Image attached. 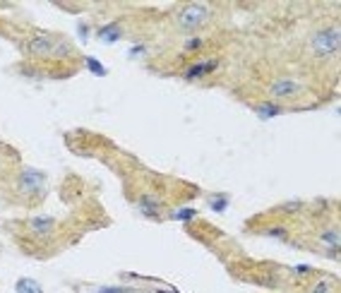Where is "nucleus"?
<instances>
[{
    "label": "nucleus",
    "mask_w": 341,
    "mask_h": 293,
    "mask_svg": "<svg viewBox=\"0 0 341 293\" xmlns=\"http://www.w3.org/2000/svg\"><path fill=\"white\" fill-rule=\"evenodd\" d=\"M96 293H132V289H127V286H104Z\"/></svg>",
    "instance_id": "obj_17"
},
{
    "label": "nucleus",
    "mask_w": 341,
    "mask_h": 293,
    "mask_svg": "<svg viewBox=\"0 0 341 293\" xmlns=\"http://www.w3.org/2000/svg\"><path fill=\"white\" fill-rule=\"evenodd\" d=\"M293 272H296V274H310L313 267L310 265H298V267H293Z\"/></svg>",
    "instance_id": "obj_20"
},
{
    "label": "nucleus",
    "mask_w": 341,
    "mask_h": 293,
    "mask_svg": "<svg viewBox=\"0 0 341 293\" xmlns=\"http://www.w3.org/2000/svg\"><path fill=\"white\" fill-rule=\"evenodd\" d=\"M217 60H205V63H195L190 70L185 72V80H197V77H205V75H209V72L217 70Z\"/></svg>",
    "instance_id": "obj_8"
},
{
    "label": "nucleus",
    "mask_w": 341,
    "mask_h": 293,
    "mask_svg": "<svg viewBox=\"0 0 341 293\" xmlns=\"http://www.w3.org/2000/svg\"><path fill=\"white\" fill-rule=\"evenodd\" d=\"M29 53H34V56H68L70 53V46L63 39H53V36H48V34H41V36H34L31 41H29Z\"/></svg>",
    "instance_id": "obj_1"
},
{
    "label": "nucleus",
    "mask_w": 341,
    "mask_h": 293,
    "mask_svg": "<svg viewBox=\"0 0 341 293\" xmlns=\"http://www.w3.org/2000/svg\"><path fill=\"white\" fill-rule=\"evenodd\" d=\"M267 236H269V238H279V240H286L288 231H286V228H281V226H276V228H269V231H267Z\"/></svg>",
    "instance_id": "obj_16"
},
{
    "label": "nucleus",
    "mask_w": 341,
    "mask_h": 293,
    "mask_svg": "<svg viewBox=\"0 0 341 293\" xmlns=\"http://www.w3.org/2000/svg\"><path fill=\"white\" fill-rule=\"evenodd\" d=\"M161 293H176V291H161Z\"/></svg>",
    "instance_id": "obj_23"
},
{
    "label": "nucleus",
    "mask_w": 341,
    "mask_h": 293,
    "mask_svg": "<svg viewBox=\"0 0 341 293\" xmlns=\"http://www.w3.org/2000/svg\"><path fill=\"white\" fill-rule=\"evenodd\" d=\"M195 216H197V209H192V207H183L171 214V219H176V221H192Z\"/></svg>",
    "instance_id": "obj_14"
},
{
    "label": "nucleus",
    "mask_w": 341,
    "mask_h": 293,
    "mask_svg": "<svg viewBox=\"0 0 341 293\" xmlns=\"http://www.w3.org/2000/svg\"><path fill=\"white\" fill-rule=\"evenodd\" d=\"M139 53H144V46H132L127 56H130V58H135V56H139Z\"/></svg>",
    "instance_id": "obj_21"
},
{
    "label": "nucleus",
    "mask_w": 341,
    "mask_h": 293,
    "mask_svg": "<svg viewBox=\"0 0 341 293\" xmlns=\"http://www.w3.org/2000/svg\"><path fill=\"white\" fill-rule=\"evenodd\" d=\"M99 39L104 43H115L118 39H120V27L115 24V22H111V24H106V27L99 29Z\"/></svg>",
    "instance_id": "obj_9"
},
{
    "label": "nucleus",
    "mask_w": 341,
    "mask_h": 293,
    "mask_svg": "<svg viewBox=\"0 0 341 293\" xmlns=\"http://www.w3.org/2000/svg\"><path fill=\"white\" fill-rule=\"evenodd\" d=\"M320 240H322L325 245H329L332 250H339V231H325V233L320 236Z\"/></svg>",
    "instance_id": "obj_15"
},
{
    "label": "nucleus",
    "mask_w": 341,
    "mask_h": 293,
    "mask_svg": "<svg viewBox=\"0 0 341 293\" xmlns=\"http://www.w3.org/2000/svg\"><path fill=\"white\" fill-rule=\"evenodd\" d=\"M14 291L17 293H43V289L39 286V281L24 277V279H19L17 284H14Z\"/></svg>",
    "instance_id": "obj_10"
},
{
    "label": "nucleus",
    "mask_w": 341,
    "mask_h": 293,
    "mask_svg": "<svg viewBox=\"0 0 341 293\" xmlns=\"http://www.w3.org/2000/svg\"><path fill=\"white\" fill-rule=\"evenodd\" d=\"M255 113H257L259 118H274V115H279L281 113V106H276V103H257L255 106Z\"/></svg>",
    "instance_id": "obj_12"
},
{
    "label": "nucleus",
    "mask_w": 341,
    "mask_h": 293,
    "mask_svg": "<svg viewBox=\"0 0 341 293\" xmlns=\"http://www.w3.org/2000/svg\"><path fill=\"white\" fill-rule=\"evenodd\" d=\"M137 207H139V211H142L147 219H156V216H159V207H161V202H159L156 197H151V195H142L139 197V202H137Z\"/></svg>",
    "instance_id": "obj_7"
},
{
    "label": "nucleus",
    "mask_w": 341,
    "mask_h": 293,
    "mask_svg": "<svg viewBox=\"0 0 341 293\" xmlns=\"http://www.w3.org/2000/svg\"><path fill=\"white\" fill-rule=\"evenodd\" d=\"M300 89V82H296V80H288V77H281V80H274L272 84H269V94H272L274 98H288V97H296Z\"/></svg>",
    "instance_id": "obj_5"
},
{
    "label": "nucleus",
    "mask_w": 341,
    "mask_h": 293,
    "mask_svg": "<svg viewBox=\"0 0 341 293\" xmlns=\"http://www.w3.org/2000/svg\"><path fill=\"white\" fill-rule=\"evenodd\" d=\"M231 204V197L226 195V193H219V195H212L209 197V207H212V211H226V207Z\"/></svg>",
    "instance_id": "obj_11"
},
{
    "label": "nucleus",
    "mask_w": 341,
    "mask_h": 293,
    "mask_svg": "<svg viewBox=\"0 0 341 293\" xmlns=\"http://www.w3.org/2000/svg\"><path fill=\"white\" fill-rule=\"evenodd\" d=\"M80 36H82V41H87V36H89V27L87 24H80Z\"/></svg>",
    "instance_id": "obj_22"
},
{
    "label": "nucleus",
    "mask_w": 341,
    "mask_h": 293,
    "mask_svg": "<svg viewBox=\"0 0 341 293\" xmlns=\"http://www.w3.org/2000/svg\"><path fill=\"white\" fill-rule=\"evenodd\" d=\"M17 188H19V193H24V195H36L43 188V173L34 171V168H24V171L19 173Z\"/></svg>",
    "instance_id": "obj_4"
},
{
    "label": "nucleus",
    "mask_w": 341,
    "mask_h": 293,
    "mask_svg": "<svg viewBox=\"0 0 341 293\" xmlns=\"http://www.w3.org/2000/svg\"><path fill=\"white\" fill-rule=\"evenodd\" d=\"M313 51L317 56L327 58L339 51V29H322L313 39Z\"/></svg>",
    "instance_id": "obj_2"
},
{
    "label": "nucleus",
    "mask_w": 341,
    "mask_h": 293,
    "mask_svg": "<svg viewBox=\"0 0 341 293\" xmlns=\"http://www.w3.org/2000/svg\"><path fill=\"white\" fill-rule=\"evenodd\" d=\"M313 293H329V284L327 281H320V284L313 289Z\"/></svg>",
    "instance_id": "obj_19"
},
{
    "label": "nucleus",
    "mask_w": 341,
    "mask_h": 293,
    "mask_svg": "<svg viewBox=\"0 0 341 293\" xmlns=\"http://www.w3.org/2000/svg\"><path fill=\"white\" fill-rule=\"evenodd\" d=\"M200 46H202L200 39H190V41H185V51H197Z\"/></svg>",
    "instance_id": "obj_18"
},
{
    "label": "nucleus",
    "mask_w": 341,
    "mask_h": 293,
    "mask_svg": "<svg viewBox=\"0 0 341 293\" xmlns=\"http://www.w3.org/2000/svg\"><path fill=\"white\" fill-rule=\"evenodd\" d=\"M53 226H55L53 216H34V219H29V231L36 233V236H48L53 231Z\"/></svg>",
    "instance_id": "obj_6"
},
{
    "label": "nucleus",
    "mask_w": 341,
    "mask_h": 293,
    "mask_svg": "<svg viewBox=\"0 0 341 293\" xmlns=\"http://www.w3.org/2000/svg\"><path fill=\"white\" fill-rule=\"evenodd\" d=\"M84 65L89 68V72H94V75H99V77H106V75H109V70H106V68H104L99 60H94L92 56L84 58Z\"/></svg>",
    "instance_id": "obj_13"
},
{
    "label": "nucleus",
    "mask_w": 341,
    "mask_h": 293,
    "mask_svg": "<svg viewBox=\"0 0 341 293\" xmlns=\"http://www.w3.org/2000/svg\"><path fill=\"white\" fill-rule=\"evenodd\" d=\"M207 19H209V10H207L205 5H200V2L188 5L183 12L178 14V24H180V29H185V31H192V29L202 27Z\"/></svg>",
    "instance_id": "obj_3"
}]
</instances>
